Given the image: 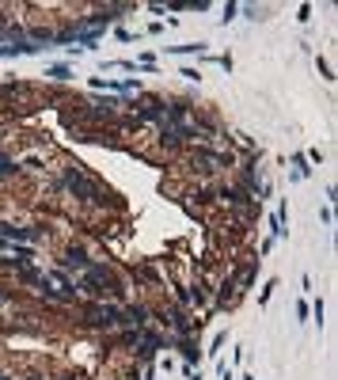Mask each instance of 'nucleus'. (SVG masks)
Returning <instances> with one entry per match:
<instances>
[{"instance_id": "obj_6", "label": "nucleus", "mask_w": 338, "mask_h": 380, "mask_svg": "<svg viewBox=\"0 0 338 380\" xmlns=\"http://www.w3.org/2000/svg\"><path fill=\"white\" fill-rule=\"evenodd\" d=\"M12 171H16V164H12L8 156H0V175H12Z\"/></svg>"}, {"instance_id": "obj_4", "label": "nucleus", "mask_w": 338, "mask_h": 380, "mask_svg": "<svg viewBox=\"0 0 338 380\" xmlns=\"http://www.w3.org/2000/svg\"><path fill=\"white\" fill-rule=\"evenodd\" d=\"M167 320H171V327L179 331V335H190V331H194V327H190V320H186V316H182L179 308H171V312H167Z\"/></svg>"}, {"instance_id": "obj_3", "label": "nucleus", "mask_w": 338, "mask_h": 380, "mask_svg": "<svg viewBox=\"0 0 338 380\" xmlns=\"http://www.w3.org/2000/svg\"><path fill=\"white\" fill-rule=\"evenodd\" d=\"M61 262H65L69 270H72V266H76V270H87V266H91V259H87V251H84V247H69Z\"/></svg>"}, {"instance_id": "obj_5", "label": "nucleus", "mask_w": 338, "mask_h": 380, "mask_svg": "<svg viewBox=\"0 0 338 380\" xmlns=\"http://www.w3.org/2000/svg\"><path fill=\"white\" fill-rule=\"evenodd\" d=\"M228 301H232V281H224V285H220V297H217V304H220V308H224Z\"/></svg>"}, {"instance_id": "obj_1", "label": "nucleus", "mask_w": 338, "mask_h": 380, "mask_svg": "<svg viewBox=\"0 0 338 380\" xmlns=\"http://www.w3.org/2000/svg\"><path fill=\"white\" fill-rule=\"evenodd\" d=\"M65 186H69L76 198H84V202H106L103 186H99L95 179H87L80 167H69V171H65Z\"/></svg>"}, {"instance_id": "obj_7", "label": "nucleus", "mask_w": 338, "mask_h": 380, "mask_svg": "<svg viewBox=\"0 0 338 380\" xmlns=\"http://www.w3.org/2000/svg\"><path fill=\"white\" fill-rule=\"evenodd\" d=\"M50 76H53V80H65V76H69V69H65V65H57V69H50Z\"/></svg>"}, {"instance_id": "obj_8", "label": "nucleus", "mask_w": 338, "mask_h": 380, "mask_svg": "<svg viewBox=\"0 0 338 380\" xmlns=\"http://www.w3.org/2000/svg\"><path fill=\"white\" fill-rule=\"evenodd\" d=\"M0 247H4V236H0Z\"/></svg>"}, {"instance_id": "obj_2", "label": "nucleus", "mask_w": 338, "mask_h": 380, "mask_svg": "<svg viewBox=\"0 0 338 380\" xmlns=\"http://www.w3.org/2000/svg\"><path fill=\"white\" fill-rule=\"evenodd\" d=\"M0 236L4 240H38V228H19V225H0Z\"/></svg>"}]
</instances>
